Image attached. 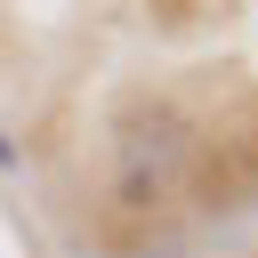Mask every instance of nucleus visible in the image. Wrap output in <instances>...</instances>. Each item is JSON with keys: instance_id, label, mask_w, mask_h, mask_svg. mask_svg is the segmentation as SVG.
<instances>
[{"instance_id": "obj_3", "label": "nucleus", "mask_w": 258, "mask_h": 258, "mask_svg": "<svg viewBox=\"0 0 258 258\" xmlns=\"http://www.w3.org/2000/svg\"><path fill=\"white\" fill-rule=\"evenodd\" d=\"M161 16H169V24H177V16H185V0H161Z\"/></svg>"}, {"instance_id": "obj_1", "label": "nucleus", "mask_w": 258, "mask_h": 258, "mask_svg": "<svg viewBox=\"0 0 258 258\" xmlns=\"http://www.w3.org/2000/svg\"><path fill=\"white\" fill-rule=\"evenodd\" d=\"M194 161V121L169 97H129L113 113V210L145 218L169 202V185Z\"/></svg>"}, {"instance_id": "obj_2", "label": "nucleus", "mask_w": 258, "mask_h": 258, "mask_svg": "<svg viewBox=\"0 0 258 258\" xmlns=\"http://www.w3.org/2000/svg\"><path fill=\"white\" fill-rule=\"evenodd\" d=\"M194 202L202 210H250L258 202V105H242L218 129H194Z\"/></svg>"}]
</instances>
